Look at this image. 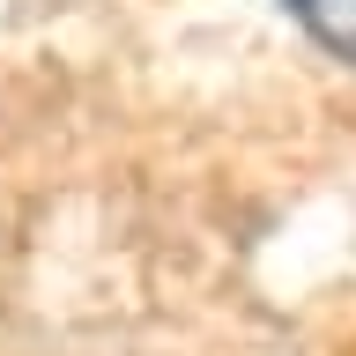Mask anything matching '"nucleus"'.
Listing matches in <instances>:
<instances>
[{"mask_svg":"<svg viewBox=\"0 0 356 356\" xmlns=\"http://www.w3.org/2000/svg\"><path fill=\"white\" fill-rule=\"evenodd\" d=\"M282 8L305 22L312 44H327L334 60H356V0H282Z\"/></svg>","mask_w":356,"mask_h":356,"instance_id":"1","label":"nucleus"}]
</instances>
